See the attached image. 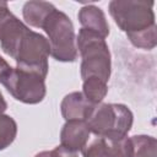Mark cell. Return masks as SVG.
<instances>
[{
  "instance_id": "cell-17",
  "label": "cell",
  "mask_w": 157,
  "mask_h": 157,
  "mask_svg": "<svg viewBox=\"0 0 157 157\" xmlns=\"http://www.w3.org/2000/svg\"><path fill=\"white\" fill-rule=\"evenodd\" d=\"M6 108H7V104H6V102H5L4 97H2V94L0 93V114H2V113L6 110Z\"/></svg>"
},
{
  "instance_id": "cell-15",
  "label": "cell",
  "mask_w": 157,
  "mask_h": 157,
  "mask_svg": "<svg viewBox=\"0 0 157 157\" xmlns=\"http://www.w3.org/2000/svg\"><path fill=\"white\" fill-rule=\"evenodd\" d=\"M34 157H77V155H76V152H72V151H70V150H67L60 145L52 151L39 152Z\"/></svg>"
},
{
  "instance_id": "cell-4",
  "label": "cell",
  "mask_w": 157,
  "mask_h": 157,
  "mask_svg": "<svg viewBox=\"0 0 157 157\" xmlns=\"http://www.w3.org/2000/svg\"><path fill=\"white\" fill-rule=\"evenodd\" d=\"M39 28L47 33L50 55L58 61H75L77 49L75 45V31L71 20L55 6L45 16Z\"/></svg>"
},
{
  "instance_id": "cell-9",
  "label": "cell",
  "mask_w": 157,
  "mask_h": 157,
  "mask_svg": "<svg viewBox=\"0 0 157 157\" xmlns=\"http://www.w3.org/2000/svg\"><path fill=\"white\" fill-rule=\"evenodd\" d=\"M94 104L90 103L82 92H72L64 97L61 102V114L66 121L85 120L90 117Z\"/></svg>"
},
{
  "instance_id": "cell-7",
  "label": "cell",
  "mask_w": 157,
  "mask_h": 157,
  "mask_svg": "<svg viewBox=\"0 0 157 157\" xmlns=\"http://www.w3.org/2000/svg\"><path fill=\"white\" fill-rule=\"evenodd\" d=\"M81 151L83 157H132V144L128 136L119 140L98 136Z\"/></svg>"
},
{
  "instance_id": "cell-6",
  "label": "cell",
  "mask_w": 157,
  "mask_h": 157,
  "mask_svg": "<svg viewBox=\"0 0 157 157\" xmlns=\"http://www.w3.org/2000/svg\"><path fill=\"white\" fill-rule=\"evenodd\" d=\"M34 33L10 11L6 1H0V44L7 55L15 60Z\"/></svg>"
},
{
  "instance_id": "cell-1",
  "label": "cell",
  "mask_w": 157,
  "mask_h": 157,
  "mask_svg": "<svg viewBox=\"0 0 157 157\" xmlns=\"http://www.w3.org/2000/svg\"><path fill=\"white\" fill-rule=\"evenodd\" d=\"M153 1L142 0H113L109 2V12L130 39L142 49H153L157 43Z\"/></svg>"
},
{
  "instance_id": "cell-2",
  "label": "cell",
  "mask_w": 157,
  "mask_h": 157,
  "mask_svg": "<svg viewBox=\"0 0 157 157\" xmlns=\"http://www.w3.org/2000/svg\"><path fill=\"white\" fill-rule=\"evenodd\" d=\"M81 54V77H97L108 82L110 77V53L103 37L86 28H81L76 39Z\"/></svg>"
},
{
  "instance_id": "cell-16",
  "label": "cell",
  "mask_w": 157,
  "mask_h": 157,
  "mask_svg": "<svg viewBox=\"0 0 157 157\" xmlns=\"http://www.w3.org/2000/svg\"><path fill=\"white\" fill-rule=\"evenodd\" d=\"M10 70H11V66L6 63V60L4 58L0 56V83L6 77V75L10 72Z\"/></svg>"
},
{
  "instance_id": "cell-5",
  "label": "cell",
  "mask_w": 157,
  "mask_h": 157,
  "mask_svg": "<svg viewBox=\"0 0 157 157\" xmlns=\"http://www.w3.org/2000/svg\"><path fill=\"white\" fill-rule=\"evenodd\" d=\"M45 76L39 72L11 67L10 72L2 80V85L10 92V94L23 103L36 104L43 101L45 97Z\"/></svg>"
},
{
  "instance_id": "cell-14",
  "label": "cell",
  "mask_w": 157,
  "mask_h": 157,
  "mask_svg": "<svg viewBox=\"0 0 157 157\" xmlns=\"http://www.w3.org/2000/svg\"><path fill=\"white\" fill-rule=\"evenodd\" d=\"M17 134V124L10 117L0 114V151L10 146Z\"/></svg>"
},
{
  "instance_id": "cell-11",
  "label": "cell",
  "mask_w": 157,
  "mask_h": 157,
  "mask_svg": "<svg viewBox=\"0 0 157 157\" xmlns=\"http://www.w3.org/2000/svg\"><path fill=\"white\" fill-rule=\"evenodd\" d=\"M53 7L54 5L47 1H27L22 9L23 18L28 25L39 28L43 20Z\"/></svg>"
},
{
  "instance_id": "cell-12",
  "label": "cell",
  "mask_w": 157,
  "mask_h": 157,
  "mask_svg": "<svg viewBox=\"0 0 157 157\" xmlns=\"http://www.w3.org/2000/svg\"><path fill=\"white\" fill-rule=\"evenodd\" d=\"M108 92L107 82L97 78V77H90L87 80H83V87H82V94L85 98L92 103V104H99L103 98L105 97Z\"/></svg>"
},
{
  "instance_id": "cell-8",
  "label": "cell",
  "mask_w": 157,
  "mask_h": 157,
  "mask_svg": "<svg viewBox=\"0 0 157 157\" xmlns=\"http://www.w3.org/2000/svg\"><path fill=\"white\" fill-rule=\"evenodd\" d=\"M91 131L85 120H69L64 124L60 132L61 146L72 152L81 151L86 146Z\"/></svg>"
},
{
  "instance_id": "cell-13",
  "label": "cell",
  "mask_w": 157,
  "mask_h": 157,
  "mask_svg": "<svg viewBox=\"0 0 157 157\" xmlns=\"http://www.w3.org/2000/svg\"><path fill=\"white\" fill-rule=\"evenodd\" d=\"M130 140L132 144V157H156L157 141L155 137L135 135Z\"/></svg>"
},
{
  "instance_id": "cell-10",
  "label": "cell",
  "mask_w": 157,
  "mask_h": 157,
  "mask_svg": "<svg viewBox=\"0 0 157 157\" xmlns=\"http://www.w3.org/2000/svg\"><path fill=\"white\" fill-rule=\"evenodd\" d=\"M78 21L82 25V28L96 32L103 38L109 34V26L104 12L94 5L83 6L78 12Z\"/></svg>"
},
{
  "instance_id": "cell-3",
  "label": "cell",
  "mask_w": 157,
  "mask_h": 157,
  "mask_svg": "<svg viewBox=\"0 0 157 157\" xmlns=\"http://www.w3.org/2000/svg\"><path fill=\"white\" fill-rule=\"evenodd\" d=\"M91 132L99 137L119 140L128 135L132 126V113L124 104H96L86 119Z\"/></svg>"
}]
</instances>
